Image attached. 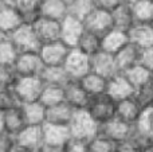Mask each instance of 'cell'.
I'll use <instances>...</instances> for the list:
<instances>
[{
    "label": "cell",
    "instance_id": "6da1fadb",
    "mask_svg": "<svg viewBox=\"0 0 153 152\" xmlns=\"http://www.w3.org/2000/svg\"><path fill=\"white\" fill-rule=\"evenodd\" d=\"M86 110L95 123L102 125L116 117L117 102L109 94L105 93L97 97H91Z\"/></svg>",
    "mask_w": 153,
    "mask_h": 152
},
{
    "label": "cell",
    "instance_id": "7a4b0ae2",
    "mask_svg": "<svg viewBox=\"0 0 153 152\" xmlns=\"http://www.w3.org/2000/svg\"><path fill=\"white\" fill-rule=\"evenodd\" d=\"M69 127L71 131V136L87 142L100 135V124L93 120L87 110H76Z\"/></svg>",
    "mask_w": 153,
    "mask_h": 152
},
{
    "label": "cell",
    "instance_id": "3957f363",
    "mask_svg": "<svg viewBox=\"0 0 153 152\" xmlns=\"http://www.w3.org/2000/svg\"><path fill=\"white\" fill-rule=\"evenodd\" d=\"M12 89L15 90L20 104H28L40 100L45 83L40 77H19Z\"/></svg>",
    "mask_w": 153,
    "mask_h": 152
},
{
    "label": "cell",
    "instance_id": "277c9868",
    "mask_svg": "<svg viewBox=\"0 0 153 152\" xmlns=\"http://www.w3.org/2000/svg\"><path fill=\"white\" fill-rule=\"evenodd\" d=\"M15 45L19 53H39L42 48V42L39 40L34 27L28 24H22L15 32L8 37Z\"/></svg>",
    "mask_w": 153,
    "mask_h": 152
},
{
    "label": "cell",
    "instance_id": "5b68a950",
    "mask_svg": "<svg viewBox=\"0 0 153 152\" xmlns=\"http://www.w3.org/2000/svg\"><path fill=\"white\" fill-rule=\"evenodd\" d=\"M63 67L70 80L81 81L89 73H91V57L83 54L78 48H71L63 63Z\"/></svg>",
    "mask_w": 153,
    "mask_h": 152
},
{
    "label": "cell",
    "instance_id": "8992f818",
    "mask_svg": "<svg viewBox=\"0 0 153 152\" xmlns=\"http://www.w3.org/2000/svg\"><path fill=\"white\" fill-rule=\"evenodd\" d=\"M70 51L71 48L69 46L65 45L62 40H56L42 45L39 54L45 66H63Z\"/></svg>",
    "mask_w": 153,
    "mask_h": 152
},
{
    "label": "cell",
    "instance_id": "52a82bcc",
    "mask_svg": "<svg viewBox=\"0 0 153 152\" xmlns=\"http://www.w3.org/2000/svg\"><path fill=\"white\" fill-rule=\"evenodd\" d=\"M83 24H85V30L86 31L93 32V34L98 35L101 38L114 28L111 12L101 10V8H95L87 16V19L83 22Z\"/></svg>",
    "mask_w": 153,
    "mask_h": 152
},
{
    "label": "cell",
    "instance_id": "ba28073f",
    "mask_svg": "<svg viewBox=\"0 0 153 152\" xmlns=\"http://www.w3.org/2000/svg\"><path fill=\"white\" fill-rule=\"evenodd\" d=\"M13 69L19 77H39L45 63L39 53H22Z\"/></svg>",
    "mask_w": 153,
    "mask_h": 152
},
{
    "label": "cell",
    "instance_id": "9c48e42d",
    "mask_svg": "<svg viewBox=\"0 0 153 152\" xmlns=\"http://www.w3.org/2000/svg\"><path fill=\"white\" fill-rule=\"evenodd\" d=\"M133 132H134V125H130L118 117H114L109 120L108 123L100 125V135L108 137L109 140L114 142L116 144L129 139L133 135Z\"/></svg>",
    "mask_w": 153,
    "mask_h": 152
},
{
    "label": "cell",
    "instance_id": "30bf717a",
    "mask_svg": "<svg viewBox=\"0 0 153 152\" xmlns=\"http://www.w3.org/2000/svg\"><path fill=\"white\" fill-rule=\"evenodd\" d=\"M85 32L83 22L67 15L61 22V40L70 48H75L78 46L79 39Z\"/></svg>",
    "mask_w": 153,
    "mask_h": 152
},
{
    "label": "cell",
    "instance_id": "8fae6325",
    "mask_svg": "<svg viewBox=\"0 0 153 152\" xmlns=\"http://www.w3.org/2000/svg\"><path fill=\"white\" fill-rule=\"evenodd\" d=\"M63 90H65V101L67 104L71 105L75 110H86L91 97L83 89V86H82V83L79 81L70 80L63 86Z\"/></svg>",
    "mask_w": 153,
    "mask_h": 152
},
{
    "label": "cell",
    "instance_id": "7c38bea8",
    "mask_svg": "<svg viewBox=\"0 0 153 152\" xmlns=\"http://www.w3.org/2000/svg\"><path fill=\"white\" fill-rule=\"evenodd\" d=\"M91 72L106 80L113 78L120 73L116 63V57L113 54L100 51L94 57H91Z\"/></svg>",
    "mask_w": 153,
    "mask_h": 152
},
{
    "label": "cell",
    "instance_id": "4fadbf2b",
    "mask_svg": "<svg viewBox=\"0 0 153 152\" xmlns=\"http://www.w3.org/2000/svg\"><path fill=\"white\" fill-rule=\"evenodd\" d=\"M16 147L26 148V150L38 151L45 144L43 137V127H32L27 125L23 131H20L15 136Z\"/></svg>",
    "mask_w": 153,
    "mask_h": 152
},
{
    "label": "cell",
    "instance_id": "5bb4252c",
    "mask_svg": "<svg viewBox=\"0 0 153 152\" xmlns=\"http://www.w3.org/2000/svg\"><path fill=\"white\" fill-rule=\"evenodd\" d=\"M32 27L42 45L61 40V22L40 16Z\"/></svg>",
    "mask_w": 153,
    "mask_h": 152
},
{
    "label": "cell",
    "instance_id": "9a60e30c",
    "mask_svg": "<svg viewBox=\"0 0 153 152\" xmlns=\"http://www.w3.org/2000/svg\"><path fill=\"white\" fill-rule=\"evenodd\" d=\"M136 89L133 88V85L128 81V78L125 77L122 73H118L117 75H114L113 78H110L108 82V90L106 94L111 97L116 102L122 101L125 98L134 96Z\"/></svg>",
    "mask_w": 153,
    "mask_h": 152
},
{
    "label": "cell",
    "instance_id": "2e32d148",
    "mask_svg": "<svg viewBox=\"0 0 153 152\" xmlns=\"http://www.w3.org/2000/svg\"><path fill=\"white\" fill-rule=\"evenodd\" d=\"M143 108L140 107V104L137 102V100L133 97L125 98L122 101L117 102V112H116V117L121 118L122 121L134 125L137 123V120L140 118L141 113H143Z\"/></svg>",
    "mask_w": 153,
    "mask_h": 152
},
{
    "label": "cell",
    "instance_id": "e0dca14e",
    "mask_svg": "<svg viewBox=\"0 0 153 152\" xmlns=\"http://www.w3.org/2000/svg\"><path fill=\"white\" fill-rule=\"evenodd\" d=\"M141 48H138L136 45L133 43H128L122 50H120L116 54V63L118 67L120 73H125L126 70H129L130 67L136 66L140 63L141 61Z\"/></svg>",
    "mask_w": 153,
    "mask_h": 152
},
{
    "label": "cell",
    "instance_id": "ac0fdd59",
    "mask_svg": "<svg viewBox=\"0 0 153 152\" xmlns=\"http://www.w3.org/2000/svg\"><path fill=\"white\" fill-rule=\"evenodd\" d=\"M43 137H45V144L63 147L67 140L71 137V131L70 127L46 123L43 125Z\"/></svg>",
    "mask_w": 153,
    "mask_h": 152
},
{
    "label": "cell",
    "instance_id": "d6986e66",
    "mask_svg": "<svg viewBox=\"0 0 153 152\" xmlns=\"http://www.w3.org/2000/svg\"><path fill=\"white\" fill-rule=\"evenodd\" d=\"M76 110L71 105H69L66 101L55 105V107L47 108V117L46 123L48 124H56V125H66L69 127L74 117Z\"/></svg>",
    "mask_w": 153,
    "mask_h": 152
},
{
    "label": "cell",
    "instance_id": "ffe728a7",
    "mask_svg": "<svg viewBox=\"0 0 153 152\" xmlns=\"http://www.w3.org/2000/svg\"><path fill=\"white\" fill-rule=\"evenodd\" d=\"M129 42L136 45L138 48L145 50L153 46V27L152 24L136 23L128 32Z\"/></svg>",
    "mask_w": 153,
    "mask_h": 152
},
{
    "label": "cell",
    "instance_id": "44dd1931",
    "mask_svg": "<svg viewBox=\"0 0 153 152\" xmlns=\"http://www.w3.org/2000/svg\"><path fill=\"white\" fill-rule=\"evenodd\" d=\"M22 24H23V20H22V15L19 11L7 4L0 8V31L5 37H10Z\"/></svg>",
    "mask_w": 153,
    "mask_h": 152
},
{
    "label": "cell",
    "instance_id": "7402d4cb",
    "mask_svg": "<svg viewBox=\"0 0 153 152\" xmlns=\"http://www.w3.org/2000/svg\"><path fill=\"white\" fill-rule=\"evenodd\" d=\"M39 13L42 18L62 22L69 15V5L62 0H40Z\"/></svg>",
    "mask_w": 153,
    "mask_h": 152
},
{
    "label": "cell",
    "instance_id": "603a6c76",
    "mask_svg": "<svg viewBox=\"0 0 153 152\" xmlns=\"http://www.w3.org/2000/svg\"><path fill=\"white\" fill-rule=\"evenodd\" d=\"M111 19H113L114 28L124 32H129L130 28L136 24L132 5L128 3H124L120 7H117L116 10L111 11Z\"/></svg>",
    "mask_w": 153,
    "mask_h": 152
},
{
    "label": "cell",
    "instance_id": "cb8c5ba5",
    "mask_svg": "<svg viewBox=\"0 0 153 152\" xmlns=\"http://www.w3.org/2000/svg\"><path fill=\"white\" fill-rule=\"evenodd\" d=\"M22 109H23V115H24V118H26L27 125L43 127L46 124L47 108L40 101L22 104Z\"/></svg>",
    "mask_w": 153,
    "mask_h": 152
},
{
    "label": "cell",
    "instance_id": "d4e9b609",
    "mask_svg": "<svg viewBox=\"0 0 153 152\" xmlns=\"http://www.w3.org/2000/svg\"><path fill=\"white\" fill-rule=\"evenodd\" d=\"M128 43H129V35H128V32L113 28L111 31H109L108 34L102 37V51L116 55Z\"/></svg>",
    "mask_w": 153,
    "mask_h": 152
},
{
    "label": "cell",
    "instance_id": "484cf974",
    "mask_svg": "<svg viewBox=\"0 0 153 152\" xmlns=\"http://www.w3.org/2000/svg\"><path fill=\"white\" fill-rule=\"evenodd\" d=\"M3 118H4V132L12 135V136H16L19 132L23 131L27 127L22 105L10 112L3 113Z\"/></svg>",
    "mask_w": 153,
    "mask_h": 152
},
{
    "label": "cell",
    "instance_id": "4316f807",
    "mask_svg": "<svg viewBox=\"0 0 153 152\" xmlns=\"http://www.w3.org/2000/svg\"><path fill=\"white\" fill-rule=\"evenodd\" d=\"M39 77L45 85L53 86H65L70 81L63 66H45Z\"/></svg>",
    "mask_w": 153,
    "mask_h": 152
},
{
    "label": "cell",
    "instance_id": "83f0119b",
    "mask_svg": "<svg viewBox=\"0 0 153 152\" xmlns=\"http://www.w3.org/2000/svg\"><path fill=\"white\" fill-rule=\"evenodd\" d=\"M79 82L82 83L83 89L90 94V97H97L101 94H105L108 90V82L109 80L95 74V73H89L86 77H83Z\"/></svg>",
    "mask_w": 153,
    "mask_h": 152
},
{
    "label": "cell",
    "instance_id": "f1b7e54d",
    "mask_svg": "<svg viewBox=\"0 0 153 152\" xmlns=\"http://www.w3.org/2000/svg\"><path fill=\"white\" fill-rule=\"evenodd\" d=\"M75 48H78L79 51H82L89 57H94L95 54L102 51V38L85 30L83 35L79 39L78 46Z\"/></svg>",
    "mask_w": 153,
    "mask_h": 152
},
{
    "label": "cell",
    "instance_id": "f546056e",
    "mask_svg": "<svg viewBox=\"0 0 153 152\" xmlns=\"http://www.w3.org/2000/svg\"><path fill=\"white\" fill-rule=\"evenodd\" d=\"M122 74L128 78V81L132 83L134 89H138V88H141V86L149 83L151 82V78H152V72L149 69H146L145 66H143L141 63L130 67L129 70H126V72L122 73Z\"/></svg>",
    "mask_w": 153,
    "mask_h": 152
},
{
    "label": "cell",
    "instance_id": "4dcf8cb0",
    "mask_svg": "<svg viewBox=\"0 0 153 152\" xmlns=\"http://www.w3.org/2000/svg\"><path fill=\"white\" fill-rule=\"evenodd\" d=\"M132 5L133 16L136 23L152 24L153 22V0H143Z\"/></svg>",
    "mask_w": 153,
    "mask_h": 152
},
{
    "label": "cell",
    "instance_id": "1f68e13d",
    "mask_svg": "<svg viewBox=\"0 0 153 152\" xmlns=\"http://www.w3.org/2000/svg\"><path fill=\"white\" fill-rule=\"evenodd\" d=\"M97 8L94 0H74L71 4H69V15L85 22L87 16Z\"/></svg>",
    "mask_w": 153,
    "mask_h": 152
},
{
    "label": "cell",
    "instance_id": "d6a6232c",
    "mask_svg": "<svg viewBox=\"0 0 153 152\" xmlns=\"http://www.w3.org/2000/svg\"><path fill=\"white\" fill-rule=\"evenodd\" d=\"M40 102L46 108H51L61 104L65 101V90L63 86H53V85H45V89L40 96Z\"/></svg>",
    "mask_w": 153,
    "mask_h": 152
},
{
    "label": "cell",
    "instance_id": "836d02e7",
    "mask_svg": "<svg viewBox=\"0 0 153 152\" xmlns=\"http://www.w3.org/2000/svg\"><path fill=\"white\" fill-rule=\"evenodd\" d=\"M20 53L15 47L10 38L0 42V66H15Z\"/></svg>",
    "mask_w": 153,
    "mask_h": 152
},
{
    "label": "cell",
    "instance_id": "e575fe53",
    "mask_svg": "<svg viewBox=\"0 0 153 152\" xmlns=\"http://www.w3.org/2000/svg\"><path fill=\"white\" fill-rule=\"evenodd\" d=\"M18 96L13 89H3L0 90V113H5L15 108L20 107Z\"/></svg>",
    "mask_w": 153,
    "mask_h": 152
},
{
    "label": "cell",
    "instance_id": "d590c367",
    "mask_svg": "<svg viewBox=\"0 0 153 152\" xmlns=\"http://www.w3.org/2000/svg\"><path fill=\"white\" fill-rule=\"evenodd\" d=\"M134 98L140 104V107L145 109H153V83L149 82L141 88L136 89Z\"/></svg>",
    "mask_w": 153,
    "mask_h": 152
},
{
    "label": "cell",
    "instance_id": "8d00e7d4",
    "mask_svg": "<svg viewBox=\"0 0 153 152\" xmlns=\"http://www.w3.org/2000/svg\"><path fill=\"white\" fill-rule=\"evenodd\" d=\"M134 131L144 135H153V109L143 110L140 118L134 124Z\"/></svg>",
    "mask_w": 153,
    "mask_h": 152
},
{
    "label": "cell",
    "instance_id": "74e56055",
    "mask_svg": "<svg viewBox=\"0 0 153 152\" xmlns=\"http://www.w3.org/2000/svg\"><path fill=\"white\" fill-rule=\"evenodd\" d=\"M19 75L16 74L13 66H0V90L12 89Z\"/></svg>",
    "mask_w": 153,
    "mask_h": 152
},
{
    "label": "cell",
    "instance_id": "f35d334b",
    "mask_svg": "<svg viewBox=\"0 0 153 152\" xmlns=\"http://www.w3.org/2000/svg\"><path fill=\"white\" fill-rule=\"evenodd\" d=\"M90 152H114L116 151V143L109 140L108 137L98 135L89 143Z\"/></svg>",
    "mask_w": 153,
    "mask_h": 152
},
{
    "label": "cell",
    "instance_id": "ab89813d",
    "mask_svg": "<svg viewBox=\"0 0 153 152\" xmlns=\"http://www.w3.org/2000/svg\"><path fill=\"white\" fill-rule=\"evenodd\" d=\"M4 1L7 5L15 8L20 13H26L39 10L40 0H4Z\"/></svg>",
    "mask_w": 153,
    "mask_h": 152
},
{
    "label": "cell",
    "instance_id": "60d3db41",
    "mask_svg": "<svg viewBox=\"0 0 153 152\" xmlns=\"http://www.w3.org/2000/svg\"><path fill=\"white\" fill-rule=\"evenodd\" d=\"M89 143L90 142L87 140L71 136L62 148H63V152H90Z\"/></svg>",
    "mask_w": 153,
    "mask_h": 152
},
{
    "label": "cell",
    "instance_id": "b9f144b4",
    "mask_svg": "<svg viewBox=\"0 0 153 152\" xmlns=\"http://www.w3.org/2000/svg\"><path fill=\"white\" fill-rule=\"evenodd\" d=\"M116 152H143V148L134 140V137L130 136L129 139L120 142L116 144Z\"/></svg>",
    "mask_w": 153,
    "mask_h": 152
},
{
    "label": "cell",
    "instance_id": "7bdbcfd3",
    "mask_svg": "<svg viewBox=\"0 0 153 152\" xmlns=\"http://www.w3.org/2000/svg\"><path fill=\"white\" fill-rule=\"evenodd\" d=\"M16 148L15 136L3 132L0 133V152H12Z\"/></svg>",
    "mask_w": 153,
    "mask_h": 152
},
{
    "label": "cell",
    "instance_id": "ee69618b",
    "mask_svg": "<svg viewBox=\"0 0 153 152\" xmlns=\"http://www.w3.org/2000/svg\"><path fill=\"white\" fill-rule=\"evenodd\" d=\"M97 8H101V10H105L111 12L113 10H116L117 7H120L121 4H124L125 0H94Z\"/></svg>",
    "mask_w": 153,
    "mask_h": 152
},
{
    "label": "cell",
    "instance_id": "f6af8a7d",
    "mask_svg": "<svg viewBox=\"0 0 153 152\" xmlns=\"http://www.w3.org/2000/svg\"><path fill=\"white\" fill-rule=\"evenodd\" d=\"M140 63L143 65V66H145L146 69H149L151 72H153V46L141 51Z\"/></svg>",
    "mask_w": 153,
    "mask_h": 152
},
{
    "label": "cell",
    "instance_id": "bcb514c9",
    "mask_svg": "<svg viewBox=\"0 0 153 152\" xmlns=\"http://www.w3.org/2000/svg\"><path fill=\"white\" fill-rule=\"evenodd\" d=\"M38 152H63V148L62 147H55V145L43 144L42 147L38 150Z\"/></svg>",
    "mask_w": 153,
    "mask_h": 152
},
{
    "label": "cell",
    "instance_id": "7dc6e473",
    "mask_svg": "<svg viewBox=\"0 0 153 152\" xmlns=\"http://www.w3.org/2000/svg\"><path fill=\"white\" fill-rule=\"evenodd\" d=\"M4 132V118H3V113H0V133Z\"/></svg>",
    "mask_w": 153,
    "mask_h": 152
},
{
    "label": "cell",
    "instance_id": "c3c4849f",
    "mask_svg": "<svg viewBox=\"0 0 153 152\" xmlns=\"http://www.w3.org/2000/svg\"><path fill=\"white\" fill-rule=\"evenodd\" d=\"M12 152H38V151H31V150H26V148H20V147H16Z\"/></svg>",
    "mask_w": 153,
    "mask_h": 152
},
{
    "label": "cell",
    "instance_id": "681fc988",
    "mask_svg": "<svg viewBox=\"0 0 153 152\" xmlns=\"http://www.w3.org/2000/svg\"><path fill=\"white\" fill-rule=\"evenodd\" d=\"M143 152H153V144L149 145V147H146V148H144Z\"/></svg>",
    "mask_w": 153,
    "mask_h": 152
},
{
    "label": "cell",
    "instance_id": "f907efd6",
    "mask_svg": "<svg viewBox=\"0 0 153 152\" xmlns=\"http://www.w3.org/2000/svg\"><path fill=\"white\" fill-rule=\"evenodd\" d=\"M138 1H143V0H125V3H128V4H134Z\"/></svg>",
    "mask_w": 153,
    "mask_h": 152
},
{
    "label": "cell",
    "instance_id": "816d5d0a",
    "mask_svg": "<svg viewBox=\"0 0 153 152\" xmlns=\"http://www.w3.org/2000/svg\"><path fill=\"white\" fill-rule=\"evenodd\" d=\"M5 38H8V37H5V35H4V34H3V32H1V31H0V42H3V40H4V39H5Z\"/></svg>",
    "mask_w": 153,
    "mask_h": 152
},
{
    "label": "cell",
    "instance_id": "f5cc1de1",
    "mask_svg": "<svg viewBox=\"0 0 153 152\" xmlns=\"http://www.w3.org/2000/svg\"><path fill=\"white\" fill-rule=\"evenodd\" d=\"M62 1H63V3H66V4L69 5V4H71V3L74 1V0H62Z\"/></svg>",
    "mask_w": 153,
    "mask_h": 152
},
{
    "label": "cell",
    "instance_id": "db71d44e",
    "mask_svg": "<svg viewBox=\"0 0 153 152\" xmlns=\"http://www.w3.org/2000/svg\"><path fill=\"white\" fill-rule=\"evenodd\" d=\"M4 5H5V1L4 0H0V8H3Z\"/></svg>",
    "mask_w": 153,
    "mask_h": 152
},
{
    "label": "cell",
    "instance_id": "11a10c76",
    "mask_svg": "<svg viewBox=\"0 0 153 152\" xmlns=\"http://www.w3.org/2000/svg\"><path fill=\"white\" fill-rule=\"evenodd\" d=\"M151 82L153 83V72H152V78H151Z\"/></svg>",
    "mask_w": 153,
    "mask_h": 152
},
{
    "label": "cell",
    "instance_id": "9f6ffc18",
    "mask_svg": "<svg viewBox=\"0 0 153 152\" xmlns=\"http://www.w3.org/2000/svg\"><path fill=\"white\" fill-rule=\"evenodd\" d=\"M152 27H153V22H152Z\"/></svg>",
    "mask_w": 153,
    "mask_h": 152
},
{
    "label": "cell",
    "instance_id": "6f0895ef",
    "mask_svg": "<svg viewBox=\"0 0 153 152\" xmlns=\"http://www.w3.org/2000/svg\"><path fill=\"white\" fill-rule=\"evenodd\" d=\"M114 152H116V151H114Z\"/></svg>",
    "mask_w": 153,
    "mask_h": 152
}]
</instances>
